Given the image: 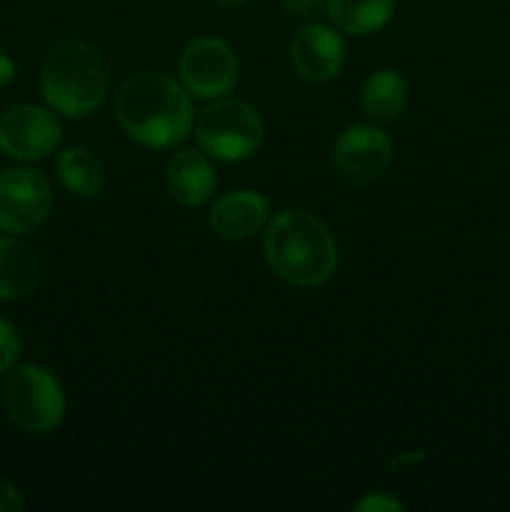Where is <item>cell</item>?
I'll return each mask as SVG.
<instances>
[{"instance_id":"obj_3","label":"cell","mask_w":510,"mask_h":512,"mask_svg":"<svg viewBox=\"0 0 510 512\" xmlns=\"http://www.w3.org/2000/svg\"><path fill=\"white\" fill-rule=\"evenodd\" d=\"M110 88L103 53L85 40H60L45 53L40 90L55 113L85 118L100 108Z\"/></svg>"},{"instance_id":"obj_18","label":"cell","mask_w":510,"mask_h":512,"mask_svg":"<svg viewBox=\"0 0 510 512\" xmlns=\"http://www.w3.org/2000/svg\"><path fill=\"white\" fill-rule=\"evenodd\" d=\"M283 8L290 18L313 23L320 15L328 13V0H283Z\"/></svg>"},{"instance_id":"obj_7","label":"cell","mask_w":510,"mask_h":512,"mask_svg":"<svg viewBox=\"0 0 510 512\" xmlns=\"http://www.w3.org/2000/svg\"><path fill=\"white\" fill-rule=\"evenodd\" d=\"M53 190L48 178L33 168H8L0 173V230L28 235L48 220Z\"/></svg>"},{"instance_id":"obj_6","label":"cell","mask_w":510,"mask_h":512,"mask_svg":"<svg viewBox=\"0 0 510 512\" xmlns=\"http://www.w3.org/2000/svg\"><path fill=\"white\" fill-rule=\"evenodd\" d=\"M238 55L220 38H195L180 55V83L195 100L225 98L238 83Z\"/></svg>"},{"instance_id":"obj_11","label":"cell","mask_w":510,"mask_h":512,"mask_svg":"<svg viewBox=\"0 0 510 512\" xmlns=\"http://www.w3.org/2000/svg\"><path fill=\"white\" fill-rule=\"evenodd\" d=\"M270 223V203L255 190H230L215 200L210 210V228L225 240H248Z\"/></svg>"},{"instance_id":"obj_19","label":"cell","mask_w":510,"mask_h":512,"mask_svg":"<svg viewBox=\"0 0 510 512\" xmlns=\"http://www.w3.org/2000/svg\"><path fill=\"white\" fill-rule=\"evenodd\" d=\"M360 512H403V503L390 493H368L355 503Z\"/></svg>"},{"instance_id":"obj_20","label":"cell","mask_w":510,"mask_h":512,"mask_svg":"<svg viewBox=\"0 0 510 512\" xmlns=\"http://www.w3.org/2000/svg\"><path fill=\"white\" fill-rule=\"evenodd\" d=\"M25 508L20 490L8 480H0V512H20Z\"/></svg>"},{"instance_id":"obj_9","label":"cell","mask_w":510,"mask_h":512,"mask_svg":"<svg viewBox=\"0 0 510 512\" xmlns=\"http://www.w3.org/2000/svg\"><path fill=\"white\" fill-rule=\"evenodd\" d=\"M60 123L43 105L20 103L0 115V150L8 158L33 163L58 148Z\"/></svg>"},{"instance_id":"obj_15","label":"cell","mask_w":510,"mask_h":512,"mask_svg":"<svg viewBox=\"0 0 510 512\" xmlns=\"http://www.w3.org/2000/svg\"><path fill=\"white\" fill-rule=\"evenodd\" d=\"M398 0H328V18L340 33L373 35L390 23Z\"/></svg>"},{"instance_id":"obj_1","label":"cell","mask_w":510,"mask_h":512,"mask_svg":"<svg viewBox=\"0 0 510 512\" xmlns=\"http://www.w3.org/2000/svg\"><path fill=\"white\" fill-rule=\"evenodd\" d=\"M115 115L130 140L150 150H170L193 130V100L170 75L158 70L135 73L120 85Z\"/></svg>"},{"instance_id":"obj_12","label":"cell","mask_w":510,"mask_h":512,"mask_svg":"<svg viewBox=\"0 0 510 512\" xmlns=\"http://www.w3.org/2000/svg\"><path fill=\"white\" fill-rule=\"evenodd\" d=\"M165 180L173 200L185 208H200L208 203L215 193V170L203 150H180L168 160Z\"/></svg>"},{"instance_id":"obj_22","label":"cell","mask_w":510,"mask_h":512,"mask_svg":"<svg viewBox=\"0 0 510 512\" xmlns=\"http://www.w3.org/2000/svg\"><path fill=\"white\" fill-rule=\"evenodd\" d=\"M213 3L223 5V8H240V5H248L250 0H213Z\"/></svg>"},{"instance_id":"obj_14","label":"cell","mask_w":510,"mask_h":512,"mask_svg":"<svg viewBox=\"0 0 510 512\" xmlns=\"http://www.w3.org/2000/svg\"><path fill=\"white\" fill-rule=\"evenodd\" d=\"M408 105V85L395 70H375L360 90V108L375 125L393 123Z\"/></svg>"},{"instance_id":"obj_13","label":"cell","mask_w":510,"mask_h":512,"mask_svg":"<svg viewBox=\"0 0 510 512\" xmlns=\"http://www.w3.org/2000/svg\"><path fill=\"white\" fill-rule=\"evenodd\" d=\"M40 283V260L13 235H0V300H18Z\"/></svg>"},{"instance_id":"obj_16","label":"cell","mask_w":510,"mask_h":512,"mask_svg":"<svg viewBox=\"0 0 510 512\" xmlns=\"http://www.w3.org/2000/svg\"><path fill=\"white\" fill-rule=\"evenodd\" d=\"M58 178L75 198H95L105 185V165L93 150L75 145L60 153Z\"/></svg>"},{"instance_id":"obj_17","label":"cell","mask_w":510,"mask_h":512,"mask_svg":"<svg viewBox=\"0 0 510 512\" xmlns=\"http://www.w3.org/2000/svg\"><path fill=\"white\" fill-rule=\"evenodd\" d=\"M20 358V338L18 330L8 323L5 318H0V375L10 373L13 365Z\"/></svg>"},{"instance_id":"obj_4","label":"cell","mask_w":510,"mask_h":512,"mask_svg":"<svg viewBox=\"0 0 510 512\" xmlns=\"http://www.w3.org/2000/svg\"><path fill=\"white\" fill-rule=\"evenodd\" d=\"M265 125L258 110L245 100L218 98L195 120V140L208 158L240 163L263 143Z\"/></svg>"},{"instance_id":"obj_5","label":"cell","mask_w":510,"mask_h":512,"mask_svg":"<svg viewBox=\"0 0 510 512\" xmlns=\"http://www.w3.org/2000/svg\"><path fill=\"white\" fill-rule=\"evenodd\" d=\"M3 405L8 418L28 433H48L65 418L63 385L40 365H23L5 378Z\"/></svg>"},{"instance_id":"obj_21","label":"cell","mask_w":510,"mask_h":512,"mask_svg":"<svg viewBox=\"0 0 510 512\" xmlns=\"http://www.w3.org/2000/svg\"><path fill=\"white\" fill-rule=\"evenodd\" d=\"M15 78V63L0 50V85L10 83Z\"/></svg>"},{"instance_id":"obj_8","label":"cell","mask_w":510,"mask_h":512,"mask_svg":"<svg viewBox=\"0 0 510 512\" xmlns=\"http://www.w3.org/2000/svg\"><path fill=\"white\" fill-rule=\"evenodd\" d=\"M393 163V140L370 123H355L333 145V170L350 185L375 183Z\"/></svg>"},{"instance_id":"obj_2","label":"cell","mask_w":510,"mask_h":512,"mask_svg":"<svg viewBox=\"0 0 510 512\" xmlns=\"http://www.w3.org/2000/svg\"><path fill=\"white\" fill-rule=\"evenodd\" d=\"M270 270L295 288H318L338 270V243L328 225L308 210H283L263 240Z\"/></svg>"},{"instance_id":"obj_10","label":"cell","mask_w":510,"mask_h":512,"mask_svg":"<svg viewBox=\"0 0 510 512\" xmlns=\"http://www.w3.org/2000/svg\"><path fill=\"white\" fill-rule=\"evenodd\" d=\"M290 60H293L300 78L310 80V83L333 80L345 60V45L338 28L323 25L318 20L300 28L290 43Z\"/></svg>"}]
</instances>
